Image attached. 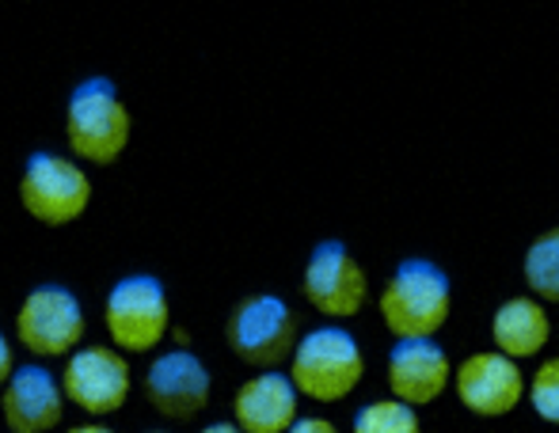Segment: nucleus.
<instances>
[{
  "mask_svg": "<svg viewBox=\"0 0 559 433\" xmlns=\"http://www.w3.org/2000/svg\"><path fill=\"white\" fill-rule=\"evenodd\" d=\"M377 309H381L384 327H389V335L396 342H404V338H435L449 324V312H453L449 274L423 255L404 258L392 270Z\"/></svg>",
  "mask_w": 559,
  "mask_h": 433,
  "instance_id": "1",
  "label": "nucleus"
},
{
  "mask_svg": "<svg viewBox=\"0 0 559 433\" xmlns=\"http://www.w3.org/2000/svg\"><path fill=\"white\" fill-rule=\"evenodd\" d=\"M130 137V107L122 104L111 76H88V81L76 84L66 104V141L76 160L107 168L126 153Z\"/></svg>",
  "mask_w": 559,
  "mask_h": 433,
  "instance_id": "2",
  "label": "nucleus"
},
{
  "mask_svg": "<svg viewBox=\"0 0 559 433\" xmlns=\"http://www.w3.org/2000/svg\"><path fill=\"white\" fill-rule=\"evenodd\" d=\"M289 384L312 404H338L366 376V353L346 327H317L289 353Z\"/></svg>",
  "mask_w": 559,
  "mask_h": 433,
  "instance_id": "3",
  "label": "nucleus"
},
{
  "mask_svg": "<svg viewBox=\"0 0 559 433\" xmlns=\"http://www.w3.org/2000/svg\"><path fill=\"white\" fill-rule=\"evenodd\" d=\"M104 327L118 353H153L171 330L168 289L156 274H126L104 304Z\"/></svg>",
  "mask_w": 559,
  "mask_h": 433,
  "instance_id": "4",
  "label": "nucleus"
},
{
  "mask_svg": "<svg viewBox=\"0 0 559 433\" xmlns=\"http://www.w3.org/2000/svg\"><path fill=\"white\" fill-rule=\"evenodd\" d=\"M20 206L46 228H66L92 206V179L76 160L50 148L27 156L20 176Z\"/></svg>",
  "mask_w": 559,
  "mask_h": 433,
  "instance_id": "5",
  "label": "nucleus"
},
{
  "mask_svg": "<svg viewBox=\"0 0 559 433\" xmlns=\"http://www.w3.org/2000/svg\"><path fill=\"white\" fill-rule=\"evenodd\" d=\"M84 304L69 286L46 281L23 297L15 312V342L35 358H69L84 342Z\"/></svg>",
  "mask_w": 559,
  "mask_h": 433,
  "instance_id": "6",
  "label": "nucleus"
},
{
  "mask_svg": "<svg viewBox=\"0 0 559 433\" xmlns=\"http://www.w3.org/2000/svg\"><path fill=\"white\" fill-rule=\"evenodd\" d=\"M225 338L240 361L255 369H278L297 346V316L278 293H251L233 309Z\"/></svg>",
  "mask_w": 559,
  "mask_h": 433,
  "instance_id": "7",
  "label": "nucleus"
},
{
  "mask_svg": "<svg viewBox=\"0 0 559 433\" xmlns=\"http://www.w3.org/2000/svg\"><path fill=\"white\" fill-rule=\"evenodd\" d=\"M61 396L73 407H81L92 419H104L126 407L133 388V373L126 353L115 346H81L66 358V373H61Z\"/></svg>",
  "mask_w": 559,
  "mask_h": 433,
  "instance_id": "8",
  "label": "nucleus"
},
{
  "mask_svg": "<svg viewBox=\"0 0 559 433\" xmlns=\"http://www.w3.org/2000/svg\"><path fill=\"white\" fill-rule=\"evenodd\" d=\"M301 289L312 309L328 320L358 316L369 301L366 266L350 255V248L343 240H324L312 248L309 263H305Z\"/></svg>",
  "mask_w": 559,
  "mask_h": 433,
  "instance_id": "9",
  "label": "nucleus"
},
{
  "mask_svg": "<svg viewBox=\"0 0 559 433\" xmlns=\"http://www.w3.org/2000/svg\"><path fill=\"white\" fill-rule=\"evenodd\" d=\"M453 388L476 419H507L525 399V373L518 369V361L495 350H479L453 369Z\"/></svg>",
  "mask_w": 559,
  "mask_h": 433,
  "instance_id": "10",
  "label": "nucleus"
},
{
  "mask_svg": "<svg viewBox=\"0 0 559 433\" xmlns=\"http://www.w3.org/2000/svg\"><path fill=\"white\" fill-rule=\"evenodd\" d=\"M210 369L194 350H164L145 373V399L164 419H194L210 404Z\"/></svg>",
  "mask_w": 559,
  "mask_h": 433,
  "instance_id": "11",
  "label": "nucleus"
},
{
  "mask_svg": "<svg viewBox=\"0 0 559 433\" xmlns=\"http://www.w3.org/2000/svg\"><path fill=\"white\" fill-rule=\"evenodd\" d=\"M453 384V361L435 338H404L389 350L392 399L407 407H427Z\"/></svg>",
  "mask_w": 559,
  "mask_h": 433,
  "instance_id": "12",
  "label": "nucleus"
},
{
  "mask_svg": "<svg viewBox=\"0 0 559 433\" xmlns=\"http://www.w3.org/2000/svg\"><path fill=\"white\" fill-rule=\"evenodd\" d=\"M4 426L12 433H50L58 430L66 414V396H61L58 376L46 365H15L4 388Z\"/></svg>",
  "mask_w": 559,
  "mask_h": 433,
  "instance_id": "13",
  "label": "nucleus"
},
{
  "mask_svg": "<svg viewBox=\"0 0 559 433\" xmlns=\"http://www.w3.org/2000/svg\"><path fill=\"white\" fill-rule=\"evenodd\" d=\"M297 411H301V396L278 369L243 381L233 396V426L243 433H286L301 419Z\"/></svg>",
  "mask_w": 559,
  "mask_h": 433,
  "instance_id": "14",
  "label": "nucleus"
},
{
  "mask_svg": "<svg viewBox=\"0 0 559 433\" xmlns=\"http://www.w3.org/2000/svg\"><path fill=\"white\" fill-rule=\"evenodd\" d=\"M552 338V320H548V309L533 297H510L495 309L491 316V342L495 353L510 361H525L537 358L540 350Z\"/></svg>",
  "mask_w": 559,
  "mask_h": 433,
  "instance_id": "15",
  "label": "nucleus"
},
{
  "mask_svg": "<svg viewBox=\"0 0 559 433\" xmlns=\"http://www.w3.org/2000/svg\"><path fill=\"white\" fill-rule=\"evenodd\" d=\"M525 286H530L533 301L559 304V228H545L525 251Z\"/></svg>",
  "mask_w": 559,
  "mask_h": 433,
  "instance_id": "16",
  "label": "nucleus"
},
{
  "mask_svg": "<svg viewBox=\"0 0 559 433\" xmlns=\"http://www.w3.org/2000/svg\"><path fill=\"white\" fill-rule=\"evenodd\" d=\"M354 433H423V422L400 399H373L354 414Z\"/></svg>",
  "mask_w": 559,
  "mask_h": 433,
  "instance_id": "17",
  "label": "nucleus"
},
{
  "mask_svg": "<svg viewBox=\"0 0 559 433\" xmlns=\"http://www.w3.org/2000/svg\"><path fill=\"white\" fill-rule=\"evenodd\" d=\"M525 396H530L533 411H537L540 419L559 426V358L540 361L533 381L525 384Z\"/></svg>",
  "mask_w": 559,
  "mask_h": 433,
  "instance_id": "18",
  "label": "nucleus"
},
{
  "mask_svg": "<svg viewBox=\"0 0 559 433\" xmlns=\"http://www.w3.org/2000/svg\"><path fill=\"white\" fill-rule=\"evenodd\" d=\"M286 433H338V430H335V422L320 419V414H309V419H297Z\"/></svg>",
  "mask_w": 559,
  "mask_h": 433,
  "instance_id": "19",
  "label": "nucleus"
},
{
  "mask_svg": "<svg viewBox=\"0 0 559 433\" xmlns=\"http://www.w3.org/2000/svg\"><path fill=\"white\" fill-rule=\"evenodd\" d=\"M15 369V353H12V342H8V335L0 330V388L8 384V376H12Z\"/></svg>",
  "mask_w": 559,
  "mask_h": 433,
  "instance_id": "20",
  "label": "nucleus"
},
{
  "mask_svg": "<svg viewBox=\"0 0 559 433\" xmlns=\"http://www.w3.org/2000/svg\"><path fill=\"white\" fill-rule=\"evenodd\" d=\"M66 433H115V430L104 426V422H81V426H69Z\"/></svg>",
  "mask_w": 559,
  "mask_h": 433,
  "instance_id": "21",
  "label": "nucleus"
},
{
  "mask_svg": "<svg viewBox=\"0 0 559 433\" xmlns=\"http://www.w3.org/2000/svg\"><path fill=\"white\" fill-rule=\"evenodd\" d=\"M199 433H243V430H236L233 422H210V426L199 430Z\"/></svg>",
  "mask_w": 559,
  "mask_h": 433,
  "instance_id": "22",
  "label": "nucleus"
}]
</instances>
